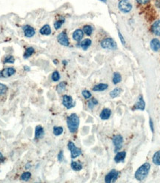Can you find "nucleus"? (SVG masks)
<instances>
[{
	"mask_svg": "<svg viewBox=\"0 0 160 183\" xmlns=\"http://www.w3.org/2000/svg\"><path fill=\"white\" fill-rule=\"evenodd\" d=\"M153 162L157 165H160V151H158L154 154L153 156Z\"/></svg>",
	"mask_w": 160,
	"mask_h": 183,
	"instance_id": "4be33fe9",
	"label": "nucleus"
},
{
	"mask_svg": "<svg viewBox=\"0 0 160 183\" xmlns=\"http://www.w3.org/2000/svg\"><path fill=\"white\" fill-rule=\"evenodd\" d=\"M60 79V75H59V73L58 71H54L52 74V80L53 82H57V81L59 80Z\"/></svg>",
	"mask_w": 160,
	"mask_h": 183,
	"instance_id": "2f4dec72",
	"label": "nucleus"
},
{
	"mask_svg": "<svg viewBox=\"0 0 160 183\" xmlns=\"http://www.w3.org/2000/svg\"><path fill=\"white\" fill-rule=\"evenodd\" d=\"M111 115V111L109 108H104L100 113V118L102 120L108 119Z\"/></svg>",
	"mask_w": 160,
	"mask_h": 183,
	"instance_id": "4468645a",
	"label": "nucleus"
},
{
	"mask_svg": "<svg viewBox=\"0 0 160 183\" xmlns=\"http://www.w3.org/2000/svg\"><path fill=\"white\" fill-rule=\"evenodd\" d=\"M119 8L122 12L128 13L132 9V5L128 0H121L119 3Z\"/></svg>",
	"mask_w": 160,
	"mask_h": 183,
	"instance_id": "423d86ee",
	"label": "nucleus"
},
{
	"mask_svg": "<svg viewBox=\"0 0 160 183\" xmlns=\"http://www.w3.org/2000/svg\"><path fill=\"white\" fill-rule=\"evenodd\" d=\"M31 173H30V172H25V173H23L22 175H21L20 179L22 180H24V181H27V180L31 178Z\"/></svg>",
	"mask_w": 160,
	"mask_h": 183,
	"instance_id": "7c9ffc66",
	"label": "nucleus"
},
{
	"mask_svg": "<svg viewBox=\"0 0 160 183\" xmlns=\"http://www.w3.org/2000/svg\"><path fill=\"white\" fill-rule=\"evenodd\" d=\"M136 1H137L139 4H142V5H143V4H145L147 3V2H149V0H136Z\"/></svg>",
	"mask_w": 160,
	"mask_h": 183,
	"instance_id": "4c0bfd02",
	"label": "nucleus"
},
{
	"mask_svg": "<svg viewBox=\"0 0 160 183\" xmlns=\"http://www.w3.org/2000/svg\"><path fill=\"white\" fill-rule=\"evenodd\" d=\"M96 104H98V101H97L96 99H94V98H93L90 101H89L88 102V107L89 108H90V109H92L93 108H94L95 105H96Z\"/></svg>",
	"mask_w": 160,
	"mask_h": 183,
	"instance_id": "72a5a7b5",
	"label": "nucleus"
},
{
	"mask_svg": "<svg viewBox=\"0 0 160 183\" xmlns=\"http://www.w3.org/2000/svg\"><path fill=\"white\" fill-rule=\"evenodd\" d=\"M16 70L14 68H6L0 71V78H8L15 74Z\"/></svg>",
	"mask_w": 160,
	"mask_h": 183,
	"instance_id": "6e6552de",
	"label": "nucleus"
},
{
	"mask_svg": "<svg viewBox=\"0 0 160 183\" xmlns=\"http://www.w3.org/2000/svg\"><path fill=\"white\" fill-rule=\"evenodd\" d=\"M31 163H27V164H26V165H25V169H29L30 168H31Z\"/></svg>",
	"mask_w": 160,
	"mask_h": 183,
	"instance_id": "a19ab883",
	"label": "nucleus"
},
{
	"mask_svg": "<svg viewBox=\"0 0 160 183\" xmlns=\"http://www.w3.org/2000/svg\"><path fill=\"white\" fill-rule=\"evenodd\" d=\"M57 40H58L59 43L61 44L62 45L64 46H68L69 45V40H68V35H67L66 32H62L59 33L57 37Z\"/></svg>",
	"mask_w": 160,
	"mask_h": 183,
	"instance_id": "1a4fd4ad",
	"label": "nucleus"
},
{
	"mask_svg": "<svg viewBox=\"0 0 160 183\" xmlns=\"http://www.w3.org/2000/svg\"><path fill=\"white\" fill-rule=\"evenodd\" d=\"M122 79V77L121 75L119 74V73H115L114 74V77H113V82H114V84H117L119 83Z\"/></svg>",
	"mask_w": 160,
	"mask_h": 183,
	"instance_id": "cd10ccee",
	"label": "nucleus"
},
{
	"mask_svg": "<svg viewBox=\"0 0 160 183\" xmlns=\"http://www.w3.org/2000/svg\"><path fill=\"white\" fill-rule=\"evenodd\" d=\"M34 48H32V47H29V48H27V49H26L25 52L24 53V58L25 59H27V58H29L30 57H31L32 56L33 53H34Z\"/></svg>",
	"mask_w": 160,
	"mask_h": 183,
	"instance_id": "b1692460",
	"label": "nucleus"
},
{
	"mask_svg": "<svg viewBox=\"0 0 160 183\" xmlns=\"http://www.w3.org/2000/svg\"><path fill=\"white\" fill-rule=\"evenodd\" d=\"M150 169V165L148 163H145V164H143L142 165L140 166L139 168V169L136 171V173H135V178H136V180H139V181L143 180L144 179L148 176Z\"/></svg>",
	"mask_w": 160,
	"mask_h": 183,
	"instance_id": "f03ea898",
	"label": "nucleus"
},
{
	"mask_svg": "<svg viewBox=\"0 0 160 183\" xmlns=\"http://www.w3.org/2000/svg\"><path fill=\"white\" fill-rule=\"evenodd\" d=\"M150 47L154 51H159L160 50V41L157 39H153L150 42Z\"/></svg>",
	"mask_w": 160,
	"mask_h": 183,
	"instance_id": "dca6fc26",
	"label": "nucleus"
},
{
	"mask_svg": "<svg viewBox=\"0 0 160 183\" xmlns=\"http://www.w3.org/2000/svg\"><path fill=\"white\" fill-rule=\"evenodd\" d=\"M62 104L68 109L73 108L74 106V104H75L73 103V98L70 96H68V95H65L63 96V98H62Z\"/></svg>",
	"mask_w": 160,
	"mask_h": 183,
	"instance_id": "9d476101",
	"label": "nucleus"
},
{
	"mask_svg": "<svg viewBox=\"0 0 160 183\" xmlns=\"http://www.w3.org/2000/svg\"><path fill=\"white\" fill-rule=\"evenodd\" d=\"M119 38H120V40H121V42H122V45H124V39H123L122 36V34L119 32Z\"/></svg>",
	"mask_w": 160,
	"mask_h": 183,
	"instance_id": "58836bf2",
	"label": "nucleus"
},
{
	"mask_svg": "<svg viewBox=\"0 0 160 183\" xmlns=\"http://www.w3.org/2000/svg\"><path fill=\"white\" fill-rule=\"evenodd\" d=\"M133 107H134V109L141 110V111H143V110L145 109V103L142 96H140L139 97V100L137 101V102L135 104V105Z\"/></svg>",
	"mask_w": 160,
	"mask_h": 183,
	"instance_id": "f8f14e48",
	"label": "nucleus"
},
{
	"mask_svg": "<svg viewBox=\"0 0 160 183\" xmlns=\"http://www.w3.org/2000/svg\"><path fill=\"white\" fill-rule=\"evenodd\" d=\"M44 136V129L42 126L38 125L35 128V138L40 139Z\"/></svg>",
	"mask_w": 160,
	"mask_h": 183,
	"instance_id": "f3484780",
	"label": "nucleus"
},
{
	"mask_svg": "<svg viewBox=\"0 0 160 183\" xmlns=\"http://www.w3.org/2000/svg\"><path fill=\"white\" fill-rule=\"evenodd\" d=\"M71 168L73 171H79L82 169V165L80 163H77V162H72L71 163Z\"/></svg>",
	"mask_w": 160,
	"mask_h": 183,
	"instance_id": "a878e982",
	"label": "nucleus"
},
{
	"mask_svg": "<svg viewBox=\"0 0 160 183\" xmlns=\"http://www.w3.org/2000/svg\"><path fill=\"white\" fill-rule=\"evenodd\" d=\"M108 87V85L105 83H100L93 87V91H104Z\"/></svg>",
	"mask_w": 160,
	"mask_h": 183,
	"instance_id": "aec40b11",
	"label": "nucleus"
},
{
	"mask_svg": "<svg viewBox=\"0 0 160 183\" xmlns=\"http://www.w3.org/2000/svg\"><path fill=\"white\" fill-rule=\"evenodd\" d=\"M84 36V33L82 30L80 29H77L73 33V40H75L77 42H79L80 40H82V38H83Z\"/></svg>",
	"mask_w": 160,
	"mask_h": 183,
	"instance_id": "ddd939ff",
	"label": "nucleus"
},
{
	"mask_svg": "<svg viewBox=\"0 0 160 183\" xmlns=\"http://www.w3.org/2000/svg\"><path fill=\"white\" fill-rule=\"evenodd\" d=\"M64 23H65V19H59V20L56 21V23H54L55 29H56V30L59 29V28L62 27V24H63Z\"/></svg>",
	"mask_w": 160,
	"mask_h": 183,
	"instance_id": "c756f323",
	"label": "nucleus"
},
{
	"mask_svg": "<svg viewBox=\"0 0 160 183\" xmlns=\"http://www.w3.org/2000/svg\"><path fill=\"white\" fill-rule=\"evenodd\" d=\"M121 92H122L121 88L116 87V88H115V89H114L112 91L110 92V96H111V98H116L119 96V94H121Z\"/></svg>",
	"mask_w": 160,
	"mask_h": 183,
	"instance_id": "5701e85b",
	"label": "nucleus"
},
{
	"mask_svg": "<svg viewBox=\"0 0 160 183\" xmlns=\"http://www.w3.org/2000/svg\"><path fill=\"white\" fill-rule=\"evenodd\" d=\"M150 128H151L152 131L153 132V122H152V119H150Z\"/></svg>",
	"mask_w": 160,
	"mask_h": 183,
	"instance_id": "79ce46f5",
	"label": "nucleus"
},
{
	"mask_svg": "<svg viewBox=\"0 0 160 183\" xmlns=\"http://www.w3.org/2000/svg\"><path fill=\"white\" fill-rule=\"evenodd\" d=\"M15 62L14 57L12 56H8V57H5L4 60V63H14Z\"/></svg>",
	"mask_w": 160,
	"mask_h": 183,
	"instance_id": "f704fd0d",
	"label": "nucleus"
},
{
	"mask_svg": "<svg viewBox=\"0 0 160 183\" xmlns=\"http://www.w3.org/2000/svg\"><path fill=\"white\" fill-rule=\"evenodd\" d=\"M113 143L115 146V152H117L119 149L121 148L123 144V138L121 135L114 136L113 138Z\"/></svg>",
	"mask_w": 160,
	"mask_h": 183,
	"instance_id": "0eeeda50",
	"label": "nucleus"
},
{
	"mask_svg": "<svg viewBox=\"0 0 160 183\" xmlns=\"http://www.w3.org/2000/svg\"><path fill=\"white\" fill-rule=\"evenodd\" d=\"M63 128L62 127H54L53 128V134L55 136H59L62 134Z\"/></svg>",
	"mask_w": 160,
	"mask_h": 183,
	"instance_id": "c85d7f7f",
	"label": "nucleus"
},
{
	"mask_svg": "<svg viewBox=\"0 0 160 183\" xmlns=\"http://www.w3.org/2000/svg\"><path fill=\"white\" fill-rule=\"evenodd\" d=\"M23 31H24V33H25V36L26 37H33L35 34V29H34V27H31L30 25H25L23 27Z\"/></svg>",
	"mask_w": 160,
	"mask_h": 183,
	"instance_id": "9b49d317",
	"label": "nucleus"
},
{
	"mask_svg": "<svg viewBox=\"0 0 160 183\" xmlns=\"http://www.w3.org/2000/svg\"><path fill=\"white\" fill-rule=\"evenodd\" d=\"M82 96H84V98L86 99H90L91 97V94H90V91H87V90H85V91H82Z\"/></svg>",
	"mask_w": 160,
	"mask_h": 183,
	"instance_id": "c9c22d12",
	"label": "nucleus"
},
{
	"mask_svg": "<svg viewBox=\"0 0 160 183\" xmlns=\"http://www.w3.org/2000/svg\"><path fill=\"white\" fill-rule=\"evenodd\" d=\"M152 32L157 36H160V20L157 21L153 23L151 27Z\"/></svg>",
	"mask_w": 160,
	"mask_h": 183,
	"instance_id": "2eb2a0df",
	"label": "nucleus"
},
{
	"mask_svg": "<svg viewBox=\"0 0 160 183\" xmlns=\"http://www.w3.org/2000/svg\"><path fill=\"white\" fill-rule=\"evenodd\" d=\"M39 33H40L42 35H46V36L51 34V29L49 25H44L41 29L39 30Z\"/></svg>",
	"mask_w": 160,
	"mask_h": 183,
	"instance_id": "6ab92c4d",
	"label": "nucleus"
},
{
	"mask_svg": "<svg viewBox=\"0 0 160 183\" xmlns=\"http://www.w3.org/2000/svg\"><path fill=\"white\" fill-rule=\"evenodd\" d=\"M83 32L87 36H90L93 33V27L90 25H85L83 27Z\"/></svg>",
	"mask_w": 160,
	"mask_h": 183,
	"instance_id": "bb28decb",
	"label": "nucleus"
},
{
	"mask_svg": "<svg viewBox=\"0 0 160 183\" xmlns=\"http://www.w3.org/2000/svg\"><path fill=\"white\" fill-rule=\"evenodd\" d=\"M4 160H5V157H4L3 154L0 152V162H4Z\"/></svg>",
	"mask_w": 160,
	"mask_h": 183,
	"instance_id": "ea45409f",
	"label": "nucleus"
},
{
	"mask_svg": "<svg viewBox=\"0 0 160 183\" xmlns=\"http://www.w3.org/2000/svg\"><path fill=\"white\" fill-rule=\"evenodd\" d=\"M91 45V40L90 39H86V40H84L83 41L81 42L80 45L83 48L84 50H87L89 47Z\"/></svg>",
	"mask_w": 160,
	"mask_h": 183,
	"instance_id": "412c9836",
	"label": "nucleus"
},
{
	"mask_svg": "<svg viewBox=\"0 0 160 183\" xmlns=\"http://www.w3.org/2000/svg\"><path fill=\"white\" fill-rule=\"evenodd\" d=\"M68 149L70 150V152H71V157L72 159H75V158L78 157L79 156H80L82 154V151L81 149L79 148V147H76V145H74L73 142L70 141L68 144Z\"/></svg>",
	"mask_w": 160,
	"mask_h": 183,
	"instance_id": "20e7f679",
	"label": "nucleus"
},
{
	"mask_svg": "<svg viewBox=\"0 0 160 183\" xmlns=\"http://www.w3.org/2000/svg\"><path fill=\"white\" fill-rule=\"evenodd\" d=\"M8 87L5 85L0 83V95H3L8 91Z\"/></svg>",
	"mask_w": 160,
	"mask_h": 183,
	"instance_id": "473e14b6",
	"label": "nucleus"
},
{
	"mask_svg": "<svg viewBox=\"0 0 160 183\" xmlns=\"http://www.w3.org/2000/svg\"><path fill=\"white\" fill-rule=\"evenodd\" d=\"M101 46L105 49L115 50L117 48L116 43L111 38H106L101 42Z\"/></svg>",
	"mask_w": 160,
	"mask_h": 183,
	"instance_id": "7ed1b4c3",
	"label": "nucleus"
},
{
	"mask_svg": "<svg viewBox=\"0 0 160 183\" xmlns=\"http://www.w3.org/2000/svg\"><path fill=\"white\" fill-rule=\"evenodd\" d=\"M67 124H68V129L71 133H75L78 130L79 125V119L76 113H72L67 119Z\"/></svg>",
	"mask_w": 160,
	"mask_h": 183,
	"instance_id": "f257e3e1",
	"label": "nucleus"
},
{
	"mask_svg": "<svg viewBox=\"0 0 160 183\" xmlns=\"http://www.w3.org/2000/svg\"><path fill=\"white\" fill-rule=\"evenodd\" d=\"M126 156V153L124 151H121V152H118L116 154V155L114 157V161L116 162V163H120V162H122Z\"/></svg>",
	"mask_w": 160,
	"mask_h": 183,
	"instance_id": "a211bd4d",
	"label": "nucleus"
},
{
	"mask_svg": "<svg viewBox=\"0 0 160 183\" xmlns=\"http://www.w3.org/2000/svg\"><path fill=\"white\" fill-rule=\"evenodd\" d=\"M63 151H61L58 154V160L60 161V162H62V161L63 160Z\"/></svg>",
	"mask_w": 160,
	"mask_h": 183,
	"instance_id": "e433bc0d",
	"label": "nucleus"
},
{
	"mask_svg": "<svg viewBox=\"0 0 160 183\" xmlns=\"http://www.w3.org/2000/svg\"><path fill=\"white\" fill-rule=\"evenodd\" d=\"M119 174V172L116 170H111L109 173H107L105 178V182L107 183H111L113 182H115L116 179L118 178V176Z\"/></svg>",
	"mask_w": 160,
	"mask_h": 183,
	"instance_id": "39448f33",
	"label": "nucleus"
},
{
	"mask_svg": "<svg viewBox=\"0 0 160 183\" xmlns=\"http://www.w3.org/2000/svg\"><path fill=\"white\" fill-rule=\"evenodd\" d=\"M24 68H25V70H26V71H28V70H30V68H28L27 66H25Z\"/></svg>",
	"mask_w": 160,
	"mask_h": 183,
	"instance_id": "37998d69",
	"label": "nucleus"
},
{
	"mask_svg": "<svg viewBox=\"0 0 160 183\" xmlns=\"http://www.w3.org/2000/svg\"><path fill=\"white\" fill-rule=\"evenodd\" d=\"M100 1H102V2H106V1H107V0H100Z\"/></svg>",
	"mask_w": 160,
	"mask_h": 183,
	"instance_id": "c03bdc74",
	"label": "nucleus"
},
{
	"mask_svg": "<svg viewBox=\"0 0 160 183\" xmlns=\"http://www.w3.org/2000/svg\"><path fill=\"white\" fill-rule=\"evenodd\" d=\"M67 85V83L65 82H60L59 84L57 85L56 87V90H57V92L59 94H62V93L65 90V87H66Z\"/></svg>",
	"mask_w": 160,
	"mask_h": 183,
	"instance_id": "393cba45",
	"label": "nucleus"
}]
</instances>
